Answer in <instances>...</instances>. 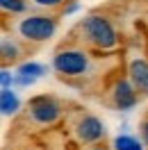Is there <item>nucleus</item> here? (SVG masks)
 <instances>
[{"instance_id":"obj_1","label":"nucleus","mask_w":148,"mask_h":150,"mask_svg":"<svg viewBox=\"0 0 148 150\" xmlns=\"http://www.w3.org/2000/svg\"><path fill=\"white\" fill-rule=\"evenodd\" d=\"M75 37L82 46L100 50V52H112L119 48V32L114 28V23L98 11L87 14L82 21H78Z\"/></svg>"},{"instance_id":"obj_2","label":"nucleus","mask_w":148,"mask_h":150,"mask_svg":"<svg viewBox=\"0 0 148 150\" xmlns=\"http://www.w3.org/2000/svg\"><path fill=\"white\" fill-rule=\"evenodd\" d=\"M93 59L82 46H64L53 55V68L62 77H84L91 73Z\"/></svg>"},{"instance_id":"obj_3","label":"nucleus","mask_w":148,"mask_h":150,"mask_svg":"<svg viewBox=\"0 0 148 150\" xmlns=\"http://www.w3.org/2000/svg\"><path fill=\"white\" fill-rule=\"evenodd\" d=\"M64 116V105L57 100L55 96H34L25 105V123H32L37 127H55Z\"/></svg>"},{"instance_id":"obj_4","label":"nucleus","mask_w":148,"mask_h":150,"mask_svg":"<svg viewBox=\"0 0 148 150\" xmlns=\"http://www.w3.org/2000/svg\"><path fill=\"white\" fill-rule=\"evenodd\" d=\"M16 32L21 39L30 43H43L55 37L57 32V16L50 14H28L16 23Z\"/></svg>"},{"instance_id":"obj_5","label":"nucleus","mask_w":148,"mask_h":150,"mask_svg":"<svg viewBox=\"0 0 148 150\" xmlns=\"http://www.w3.org/2000/svg\"><path fill=\"white\" fill-rule=\"evenodd\" d=\"M71 134H73L75 143H80V146H98L105 141L107 130H105V123L98 116L80 112L71 121Z\"/></svg>"},{"instance_id":"obj_6","label":"nucleus","mask_w":148,"mask_h":150,"mask_svg":"<svg viewBox=\"0 0 148 150\" xmlns=\"http://www.w3.org/2000/svg\"><path fill=\"white\" fill-rule=\"evenodd\" d=\"M110 103L119 112H130L139 103V91L130 82V77H116L110 86Z\"/></svg>"},{"instance_id":"obj_7","label":"nucleus","mask_w":148,"mask_h":150,"mask_svg":"<svg viewBox=\"0 0 148 150\" xmlns=\"http://www.w3.org/2000/svg\"><path fill=\"white\" fill-rule=\"evenodd\" d=\"M128 77L139 91V96H148V59L134 57L128 62Z\"/></svg>"},{"instance_id":"obj_8","label":"nucleus","mask_w":148,"mask_h":150,"mask_svg":"<svg viewBox=\"0 0 148 150\" xmlns=\"http://www.w3.org/2000/svg\"><path fill=\"white\" fill-rule=\"evenodd\" d=\"M48 73V66L39 62H21L16 66V86H32Z\"/></svg>"},{"instance_id":"obj_9","label":"nucleus","mask_w":148,"mask_h":150,"mask_svg":"<svg viewBox=\"0 0 148 150\" xmlns=\"http://www.w3.org/2000/svg\"><path fill=\"white\" fill-rule=\"evenodd\" d=\"M18 109H21L18 93L14 89H2L0 91V112H2V116H16Z\"/></svg>"},{"instance_id":"obj_10","label":"nucleus","mask_w":148,"mask_h":150,"mask_svg":"<svg viewBox=\"0 0 148 150\" xmlns=\"http://www.w3.org/2000/svg\"><path fill=\"white\" fill-rule=\"evenodd\" d=\"M0 55H2V62H5V64H7V62H16V59L21 57L18 43H16L14 39L5 37L2 41H0Z\"/></svg>"},{"instance_id":"obj_11","label":"nucleus","mask_w":148,"mask_h":150,"mask_svg":"<svg viewBox=\"0 0 148 150\" xmlns=\"http://www.w3.org/2000/svg\"><path fill=\"white\" fill-rule=\"evenodd\" d=\"M112 146L114 150H144V141L137 137H130V134H119Z\"/></svg>"},{"instance_id":"obj_12","label":"nucleus","mask_w":148,"mask_h":150,"mask_svg":"<svg viewBox=\"0 0 148 150\" xmlns=\"http://www.w3.org/2000/svg\"><path fill=\"white\" fill-rule=\"evenodd\" d=\"M0 7H2L5 14L16 16V14H25L28 11V0H0Z\"/></svg>"},{"instance_id":"obj_13","label":"nucleus","mask_w":148,"mask_h":150,"mask_svg":"<svg viewBox=\"0 0 148 150\" xmlns=\"http://www.w3.org/2000/svg\"><path fill=\"white\" fill-rule=\"evenodd\" d=\"M0 84H2V89H14L16 86V73H11L9 68L5 66L0 71Z\"/></svg>"},{"instance_id":"obj_14","label":"nucleus","mask_w":148,"mask_h":150,"mask_svg":"<svg viewBox=\"0 0 148 150\" xmlns=\"http://www.w3.org/2000/svg\"><path fill=\"white\" fill-rule=\"evenodd\" d=\"M68 0H30V5H34L39 9H57V7H64Z\"/></svg>"},{"instance_id":"obj_15","label":"nucleus","mask_w":148,"mask_h":150,"mask_svg":"<svg viewBox=\"0 0 148 150\" xmlns=\"http://www.w3.org/2000/svg\"><path fill=\"white\" fill-rule=\"evenodd\" d=\"M75 11H80V0H68L64 7H62L59 14H62V16H73Z\"/></svg>"},{"instance_id":"obj_16","label":"nucleus","mask_w":148,"mask_h":150,"mask_svg":"<svg viewBox=\"0 0 148 150\" xmlns=\"http://www.w3.org/2000/svg\"><path fill=\"white\" fill-rule=\"evenodd\" d=\"M139 137L144 141V146H148V116L141 121V125H139Z\"/></svg>"},{"instance_id":"obj_17","label":"nucleus","mask_w":148,"mask_h":150,"mask_svg":"<svg viewBox=\"0 0 148 150\" xmlns=\"http://www.w3.org/2000/svg\"><path fill=\"white\" fill-rule=\"evenodd\" d=\"M89 150H107V148H105V146H100V143H98V146H91V148H89Z\"/></svg>"},{"instance_id":"obj_18","label":"nucleus","mask_w":148,"mask_h":150,"mask_svg":"<svg viewBox=\"0 0 148 150\" xmlns=\"http://www.w3.org/2000/svg\"><path fill=\"white\" fill-rule=\"evenodd\" d=\"M23 150H41V148H37V146H32V148H30V146H28V148H23Z\"/></svg>"},{"instance_id":"obj_19","label":"nucleus","mask_w":148,"mask_h":150,"mask_svg":"<svg viewBox=\"0 0 148 150\" xmlns=\"http://www.w3.org/2000/svg\"><path fill=\"white\" fill-rule=\"evenodd\" d=\"M64 150H68V148H64Z\"/></svg>"}]
</instances>
